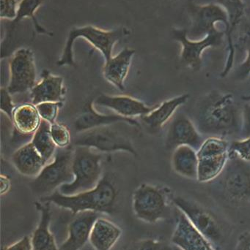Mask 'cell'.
<instances>
[{
  "label": "cell",
  "instance_id": "ffe728a7",
  "mask_svg": "<svg viewBox=\"0 0 250 250\" xmlns=\"http://www.w3.org/2000/svg\"><path fill=\"white\" fill-rule=\"evenodd\" d=\"M135 54V50L123 48L117 55L113 56L106 61L103 67L104 79L122 92L125 90V82L129 75Z\"/></svg>",
  "mask_w": 250,
  "mask_h": 250
},
{
  "label": "cell",
  "instance_id": "7c38bea8",
  "mask_svg": "<svg viewBox=\"0 0 250 250\" xmlns=\"http://www.w3.org/2000/svg\"><path fill=\"white\" fill-rule=\"evenodd\" d=\"M223 175V188L226 195L233 202L250 199V164L229 154Z\"/></svg>",
  "mask_w": 250,
  "mask_h": 250
},
{
  "label": "cell",
  "instance_id": "5bb4252c",
  "mask_svg": "<svg viewBox=\"0 0 250 250\" xmlns=\"http://www.w3.org/2000/svg\"><path fill=\"white\" fill-rule=\"evenodd\" d=\"M205 139L198 131L195 123L185 114H175L170 122L165 146L167 149L173 150L180 146H189L198 151Z\"/></svg>",
  "mask_w": 250,
  "mask_h": 250
},
{
  "label": "cell",
  "instance_id": "4316f807",
  "mask_svg": "<svg viewBox=\"0 0 250 250\" xmlns=\"http://www.w3.org/2000/svg\"><path fill=\"white\" fill-rule=\"evenodd\" d=\"M217 4L223 7L228 15L230 21V30L227 32V41H228V58L225 68L227 70H231L234 63L235 51L234 44L232 40V32L240 21L245 11V4L242 0H217Z\"/></svg>",
  "mask_w": 250,
  "mask_h": 250
},
{
  "label": "cell",
  "instance_id": "7402d4cb",
  "mask_svg": "<svg viewBox=\"0 0 250 250\" xmlns=\"http://www.w3.org/2000/svg\"><path fill=\"white\" fill-rule=\"evenodd\" d=\"M51 204V203L41 201L35 203V208L40 214V220L31 236L32 250H60L54 235L50 230Z\"/></svg>",
  "mask_w": 250,
  "mask_h": 250
},
{
  "label": "cell",
  "instance_id": "f1b7e54d",
  "mask_svg": "<svg viewBox=\"0 0 250 250\" xmlns=\"http://www.w3.org/2000/svg\"><path fill=\"white\" fill-rule=\"evenodd\" d=\"M42 3L43 0H21L18 7L17 16L14 20L12 21L10 30L13 29L15 25L17 24L21 21L23 20L25 18H29L32 19L34 28L37 33L41 35H52V33L48 32L46 29L40 24L35 16V12L41 7Z\"/></svg>",
  "mask_w": 250,
  "mask_h": 250
},
{
  "label": "cell",
  "instance_id": "4fadbf2b",
  "mask_svg": "<svg viewBox=\"0 0 250 250\" xmlns=\"http://www.w3.org/2000/svg\"><path fill=\"white\" fill-rule=\"evenodd\" d=\"M192 25L187 31L188 38L192 39L205 38L216 28V23L222 22L226 28V34L230 30L228 15L219 4H211L204 6H192L191 8Z\"/></svg>",
  "mask_w": 250,
  "mask_h": 250
},
{
  "label": "cell",
  "instance_id": "5b68a950",
  "mask_svg": "<svg viewBox=\"0 0 250 250\" xmlns=\"http://www.w3.org/2000/svg\"><path fill=\"white\" fill-rule=\"evenodd\" d=\"M73 154L71 147L57 148L52 160L29 183L32 193L39 198H44L58 190L63 185L71 182L73 179Z\"/></svg>",
  "mask_w": 250,
  "mask_h": 250
},
{
  "label": "cell",
  "instance_id": "f546056e",
  "mask_svg": "<svg viewBox=\"0 0 250 250\" xmlns=\"http://www.w3.org/2000/svg\"><path fill=\"white\" fill-rule=\"evenodd\" d=\"M239 47L246 53V57L236 68L234 73L235 79L237 81H245L250 75V32H247L244 38L240 40V45ZM242 99L245 101H250V94L242 96Z\"/></svg>",
  "mask_w": 250,
  "mask_h": 250
},
{
  "label": "cell",
  "instance_id": "484cf974",
  "mask_svg": "<svg viewBox=\"0 0 250 250\" xmlns=\"http://www.w3.org/2000/svg\"><path fill=\"white\" fill-rule=\"evenodd\" d=\"M41 120L35 105L24 104L18 105L13 111L11 123L13 129L22 135L32 137L41 125Z\"/></svg>",
  "mask_w": 250,
  "mask_h": 250
},
{
  "label": "cell",
  "instance_id": "8992f818",
  "mask_svg": "<svg viewBox=\"0 0 250 250\" xmlns=\"http://www.w3.org/2000/svg\"><path fill=\"white\" fill-rule=\"evenodd\" d=\"M170 190L164 187L144 183L132 195V208L136 218L154 224L170 216Z\"/></svg>",
  "mask_w": 250,
  "mask_h": 250
},
{
  "label": "cell",
  "instance_id": "7a4b0ae2",
  "mask_svg": "<svg viewBox=\"0 0 250 250\" xmlns=\"http://www.w3.org/2000/svg\"><path fill=\"white\" fill-rule=\"evenodd\" d=\"M119 192L115 184L108 175H104L95 188L73 195H65L58 190L39 201L51 203L72 215L86 211L113 215L117 211Z\"/></svg>",
  "mask_w": 250,
  "mask_h": 250
},
{
  "label": "cell",
  "instance_id": "9c48e42d",
  "mask_svg": "<svg viewBox=\"0 0 250 250\" xmlns=\"http://www.w3.org/2000/svg\"><path fill=\"white\" fill-rule=\"evenodd\" d=\"M9 82L7 89L12 95L25 93L36 84L37 68L33 51L21 48L9 60Z\"/></svg>",
  "mask_w": 250,
  "mask_h": 250
},
{
  "label": "cell",
  "instance_id": "603a6c76",
  "mask_svg": "<svg viewBox=\"0 0 250 250\" xmlns=\"http://www.w3.org/2000/svg\"><path fill=\"white\" fill-rule=\"evenodd\" d=\"M13 167L20 174L36 177L47 164L31 142L16 148L11 156Z\"/></svg>",
  "mask_w": 250,
  "mask_h": 250
},
{
  "label": "cell",
  "instance_id": "cb8c5ba5",
  "mask_svg": "<svg viewBox=\"0 0 250 250\" xmlns=\"http://www.w3.org/2000/svg\"><path fill=\"white\" fill-rule=\"evenodd\" d=\"M123 230L117 225L99 217L92 226L89 243L95 250H111L121 237Z\"/></svg>",
  "mask_w": 250,
  "mask_h": 250
},
{
  "label": "cell",
  "instance_id": "d590c367",
  "mask_svg": "<svg viewBox=\"0 0 250 250\" xmlns=\"http://www.w3.org/2000/svg\"><path fill=\"white\" fill-rule=\"evenodd\" d=\"M16 105L12 99V95L7 91V88H1V105L0 108L3 114H5L11 123L13 111Z\"/></svg>",
  "mask_w": 250,
  "mask_h": 250
},
{
  "label": "cell",
  "instance_id": "e575fe53",
  "mask_svg": "<svg viewBox=\"0 0 250 250\" xmlns=\"http://www.w3.org/2000/svg\"><path fill=\"white\" fill-rule=\"evenodd\" d=\"M18 7L16 0H0V17L1 19L14 20L17 16Z\"/></svg>",
  "mask_w": 250,
  "mask_h": 250
},
{
  "label": "cell",
  "instance_id": "836d02e7",
  "mask_svg": "<svg viewBox=\"0 0 250 250\" xmlns=\"http://www.w3.org/2000/svg\"><path fill=\"white\" fill-rule=\"evenodd\" d=\"M229 154L236 156L244 161L250 162V138L233 141L230 145Z\"/></svg>",
  "mask_w": 250,
  "mask_h": 250
},
{
  "label": "cell",
  "instance_id": "1f68e13d",
  "mask_svg": "<svg viewBox=\"0 0 250 250\" xmlns=\"http://www.w3.org/2000/svg\"><path fill=\"white\" fill-rule=\"evenodd\" d=\"M63 106V103L59 102H44L35 105L41 120L50 125L57 122L59 111Z\"/></svg>",
  "mask_w": 250,
  "mask_h": 250
},
{
  "label": "cell",
  "instance_id": "44dd1931",
  "mask_svg": "<svg viewBox=\"0 0 250 250\" xmlns=\"http://www.w3.org/2000/svg\"><path fill=\"white\" fill-rule=\"evenodd\" d=\"M189 98V94H183L164 101L157 105L148 115L141 117L142 124L151 133H157L164 125L170 122L177 110L186 104Z\"/></svg>",
  "mask_w": 250,
  "mask_h": 250
},
{
  "label": "cell",
  "instance_id": "9a60e30c",
  "mask_svg": "<svg viewBox=\"0 0 250 250\" xmlns=\"http://www.w3.org/2000/svg\"><path fill=\"white\" fill-rule=\"evenodd\" d=\"M95 106L103 107L126 118L135 119L148 115L157 105H148L142 101L128 95L101 94L93 100Z\"/></svg>",
  "mask_w": 250,
  "mask_h": 250
},
{
  "label": "cell",
  "instance_id": "ab89813d",
  "mask_svg": "<svg viewBox=\"0 0 250 250\" xmlns=\"http://www.w3.org/2000/svg\"><path fill=\"white\" fill-rule=\"evenodd\" d=\"M1 180V195L7 194L11 188V180L7 175L1 174L0 176Z\"/></svg>",
  "mask_w": 250,
  "mask_h": 250
},
{
  "label": "cell",
  "instance_id": "d6a6232c",
  "mask_svg": "<svg viewBox=\"0 0 250 250\" xmlns=\"http://www.w3.org/2000/svg\"><path fill=\"white\" fill-rule=\"evenodd\" d=\"M125 250H175L174 246L159 239H146L138 241Z\"/></svg>",
  "mask_w": 250,
  "mask_h": 250
},
{
  "label": "cell",
  "instance_id": "f35d334b",
  "mask_svg": "<svg viewBox=\"0 0 250 250\" xmlns=\"http://www.w3.org/2000/svg\"><path fill=\"white\" fill-rule=\"evenodd\" d=\"M234 250H250V230L239 235Z\"/></svg>",
  "mask_w": 250,
  "mask_h": 250
},
{
  "label": "cell",
  "instance_id": "277c9868",
  "mask_svg": "<svg viewBox=\"0 0 250 250\" xmlns=\"http://www.w3.org/2000/svg\"><path fill=\"white\" fill-rule=\"evenodd\" d=\"M102 161L101 152L88 147H75L72 161L73 181L60 187L59 192L73 195L93 189L104 176Z\"/></svg>",
  "mask_w": 250,
  "mask_h": 250
},
{
  "label": "cell",
  "instance_id": "3957f363",
  "mask_svg": "<svg viewBox=\"0 0 250 250\" xmlns=\"http://www.w3.org/2000/svg\"><path fill=\"white\" fill-rule=\"evenodd\" d=\"M130 34V31L125 27L104 30L92 25L73 27L68 34L66 45L60 60L57 62L59 67H76L73 54V45L79 38L89 42L92 47L98 50L104 57V61H107L113 57V48L117 42Z\"/></svg>",
  "mask_w": 250,
  "mask_h": 250
},
{
  "label": "cell",
  "instance_id": "d6986e66",
  "mask_svg": "<svg viewBox=\"0 0 250 250\" xmlns=\"http://www.w3.org/2000/svg\"><path fill=\"white\" fill-rule=\"evenodd\" d=\"M171 244L182 250H217L182 213L172 236Z\"/></svg>",
  "mask_w": 250,
  "mask_h": 250
},
{
  "label": "cell",
  "instance_id": "74e56055",
  "mask_svg": "<svg viewBox=\"0 0 250 250\" xmlns=\"http://www.w3.org/2000/svg\"><path fill=\"white\" fill-rule=\"evenodd\" d=\"M1 250H32L31 236H23L17 242L3 248Z\"/></svg>",
  "mask_w": 250,
  "mask_h": 250
},
{
  "label": "cell",
  "instance_id": "30bf717a",
  "mask_svg": "<svg viewBox=\"0 0 250 250\" xmlns=\"http://www.w3.org/2000/svg\"><path fill=\"white\" fill-rule=\"evenodd\" d=\"M176 208L183 214L192 226L202 233L214 247L223 245V229L215 217L199 204L183 197L173 198Z\"/></svg>",
  "mask_w": 250,
  "mask_h": 250
},
{
  "label": "cell",
  "instance_id": "4dcf8cb0",
  "mask_svg": "<svg viewBox=\"0 0 250 250\" xmlns=\"http://www.w3.org/2000/svg\"><path fill=\"white\" fill-rule=\"evenodd\" d=\"M51 137L56 146L58 148H66L70 147L71 142L70 130L66 125L61 123H54L50 125Z\"/></svg>",
  "mask_w": 250,
  "mask_h": 250
},
{
  "label": "cell",
  "instance_id": "8fae6325",
  "mask_svg": "<svg viewBox=\"0 0 250 250\" xmlns=\"http://www.w3.org/2000/svg\"><path fill=\"white\" fill-rule=\"evenodd\" d=\"M225 34L226 32H220L216 29L203 39L193 41L188 38L187 30L173 29V38L182 45L181 62L193 71H199L202 67L204 51L207 48L221 45Z\"/></svg>",
  "mask_w": 250,
  "mask_h": 250
},
{
  "label": "cell",
  "instance_id": "8d00e7d4",
  "mask_svg": "<svg viewBox=\"0 0 250 250\" xmlns=\"http://www.w3.org/2000/svg\"><path fill=\"white\" fill-rule=\"evenodd\" d=\"M241 134L243 138H250V104L244 107Z\"/></svg>",
  "mask_w": 250,
  "mask_h": 250
},
{
  "label": "cell",
  "instance_id": "d4e9b609",
  "mask_svg": "<svg viewBox=\"0 0 250 250\" xmlns=\"http://www.w3.org/2000/svg\"><path fill=\"white\" fill-rule=\"evenodd\" d=\"M172 167L177 174L189 179H198L197 150L189 146H180L173 151Z\"/></svg>",
  "mask_w": 250,
  "mask_h": 250
},
{
  "label": "cell",
  "instance_id": "83f0119b",
  "mask_svg": "<svg viewBox=\"0 0 250 250\" xmlns=\"http://www.w3.org/2000/svg\"><path fill=\"white\" fill-rule=\"evenodd\" d=\"M50 125L49 123L42 120L30 141L47 163L52 160L57 149L51 137Z\"/></svg>",
  "mask_w": 250,
  "mask_h": 250
},
{
  "label": "cell",
  "instance_id": "2e32d148",
  "mask_svg": "<svg viewBox=\"0 0 250 250\" xmlns=\"http://www.w3.org/2000/svg\"><path fill=\"white\" fill-rule=\"evenodd\" d=\"M99 213L82 211L73 215L68 226V236L60 245V250H81L89 242L90 235Z\"/></svg>",
  "mask_w": 250,
  "mask_h": 250
},
{
  "label": "cell",
  "instance_id": "52a82bcc",
  "mask_svg": "<svg viewBox=\"0 0 250 250\" xmlns=\"http://www.w3.org/2000/svg\"><path fill=\"white\" fill-rule=\"evenodd\" d=\"M75 146H85L98 152L113 153L123 151L134 157L137 156L136 148L129 137L110 126H100L77 133Z\"/></svg>",
  "mask_w": 250,
  "mask_h": 250
},
{
  "label": "cell",
  "instance_id": "ba28073f",
  "mask_svg": "<svg viewBox=\"0 0 250 250\" xmlns=\"http://www.w3.org/2000/svg\"><path fill=\"white\" fill-rule=\"evenodd\" d=\"M230 144L225 138L208 137L197 151L198 172L197 180L207 183L224 171L229 160Z\"/></svg>",
  "mask_w": 250,
  "mask_h": 250
},
{
  "label": "cell",
  "instance_id": "6da1fadb",
  "mask_svg": "<svg viewBox=\"0 0 250 250\" xmlns=\"http://www.w3.org/2000/svg\"><path fill=\"white\" fill-rule=\"evenodd\" d=\"M195 125L201 135L225 138L242 129L239 108L230 93L214 92L204 97L194 113Z\"/></svg>",
  "mask_w": 250,
  "mask_h": 250
},
{
  "label": "cell",
  "instance_id": "60d3db41",
  "mask_svg": "<svg viewBox=\"0 0 250 250\" xmlns=\"http://www.w3.org/2000/svg\"><path fill=\"white\" fill-rule=\"evenodd\" d=\"M174 250H182L179 249V248H176V247H175V246H174Z\"/></svg>",
  "mask_w": 250,
  "mask_h": 250
},
{
  "label": "cell",
  "instance_id": "ac0fdd59",
  "mask_svg": "<svg viewBox=\"0 0 250 250\" xmlns=\"http://www.w3.org/2000/svg\"><path fill=\"white\" fill-rule=\"evenodd\" d=\"M66 93L63 78L44 70L41 80L29 91L30 104L36 105L44 102L64 103Z\"/></svg>",
  "mask_w": 250,
  "mask_h": 250
},
{
  "label": "cell",
  "instance_id": "e0dca14e",
  "mask_svg": "<svg viewBox=\"0 0 250 250\" xmlns=\"http://www.w3.org/2000/svg\"><path fill=\"white\" fill-rule=\"evenodd\" d=\"M118 123H126L136 127L140 126L139 123L135 119L126 118L116 114H101L95 109L93 99H90L84 105L82 112L73 122V127L76 132L79 133L94 128L110 126Z\"/></svg>",
  "mask_w": 250,
  "mask_h": 250
}]
</instances>
